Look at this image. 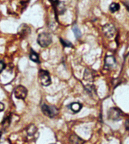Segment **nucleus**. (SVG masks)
<instances>
[{
  "label": "nucleus",
  "mask_w": 129,
  "mask_h": 144,
  "mask_svg": "<svg viewBox=\"0 0 129 144\" xmlns=\"http://www.w3.org/2000/svg\"><path fill=\"white\" fill-rule=\"evenodd\" d=\"M4 68H5V64H4V63L3 62L0 61V73L4 70Z\"/></svg>",
  "instance_id": "dca6fc26"
},
{
  "label": "nucleus",
  "mask_w": 129,
  "mask_h": 144,
  "mask_svg": "<svg viewBox=\"0 0 129 144\" xmlns=\"http://www.w3.org/2000/svg\"><path fill=\"white\" fill-rule=\"evenodd\" d=\"M61 42L62 43V44L64 47H73V44L69 42L68 40H63V39L61 38Z\"/></svg>",
  "instance_id": "2eb2a0df"
},
{
  "label": "nucleus",
  "mask_w": 129,
  "mask_h": 144,
  "mask_svg": "<svg viewBox=\"0 0 129 144\" xmlns=\"http://www.w3.org/2000/svg\"><path fill=\"white\" fill-rule=\"evenodd\" d=\"M4 109V105L3 103H2L1 102H0V112H3Z\"/></svg>",
  "instance_id": "a211bd4d"
},
{
  "label": "nucleus",
  "mask_w": 129,
  "mask_h": 144,
  "mask_svg": "<svg viewBox=\"0 0 129 144\" xmlns=\"http://www.w3.org/2000/svg\"><path fill=\"white\" fill-rule=\"evenodd\" d=\"M116 65V61L113 56L108 55L106 56L105 59V66L104 68L106 70H110Z\"/></svg>",
  "instance_id": "6e6552de"
},
{
  "label": "nucleus",
  "mask_w": 129,
  "mask_h": 144,
  "mask_svg": "<svg viewBox=\"0 0 129 144\" xmlns=\"http://www.w3.org/2000/svg\"><path fill=\"white\" fill-rule=\"evenodd\" d=\"M30 58L33 61L36 63H39V57L37 53H35L34 51H31L30 55Z\"/></svg>",
  "instance_id": "f8f14e48"
},
{
  "label": "nucleus",
  "mask_w": 129,
  "mask_h": 144,
  "mask_svg": "<svg viewBox=\"0 0 129 144\" xmlns=\"http://www.w3.org/2000/svg\"><path fill=\"white\" fill-rule=\"evenodd\" d=\"M37 42L42 47H47L52 43V37L47 33H42L38 35Z\"/></svg>",
  "instance_id": "f03ea898"
},
{
  "label": "nucleus",
  "mask_w": 129,
  "mask_h": 144,
  "mask_svg": "<svg viewBox=\"0 0 129 144\" xmlns=\"http://www.w3.org/2000/svg\"><path fill=\"white\" fill-rule=\"evenodd\" d=\"M42 111L45 115L50 118H54L59 113V110L56 107L54 106L47 105L46 104H43L42 106Z\"/></svg>",
  "instance_id": "f257e3e1"
},
{
  "label": "nucleus",
  "mask_w": 129,
  "mask_h": 144,
  "mask_svg": "<svg viewBox=\"0 0 129 144\" xmlns=\"http://www.w3.org/2000/svg\"><path fill=\"white\" fill-rule=\"evenodd\" d=\"M120 9V5L118 3H113L110 4L109 6V10L112 13H115V12L117 11Z\"/></svg>",
  "instance_id": "ddd939ff"
},
{
  "label": "nucleus",
  "mask_w": 129,
  "mask_h": 144,
  "mask_svg": "<svg viewBox=\"0 0 129 144\" xmlns=\"http://www.w3.org/2000/svg\"><path fill=\"white\" fill-rule=\"evenodd\" d=\"M85 79L86 81H92L93 80V76L91 75V73H90L89 70H86L85 72Z\"/></svg>",
  "instance_id": "4468645a"
},
{
  "label": "nucleus",
  "mask_w": 129,
  "mask_h": 144,
  "mask_svg": "<svg viewBox=\"0 0 129 144\" xmlns=\"http://www.w3.org/2000/svg\"><path fill=\"white\" fill-rule=\"evenodd\" d=\"M108 116L109 120L114 121H118L121 119V112L119 109L117 108H112L109 109Z\"/></svg>",
  "instance_id": "39448f33"
},
{
  "label": "nucleus",
  "mask_w": 129,
  "mask_h": 144,
  "mask_svg": "<svg viewBox=\"0 0 129 144\" xmlns=\"http://www.w3.org/2000/svg\"><path fill=\"white\" fill-rule=\"evenodd\" d=\"M115 27L112 24H106L103 27V32L105 36H106L107 38H112L114 37L115 34Z\"/></svg>",
  "instance_id": "423d86ee"
},
{
  "label": "nucleus",
  "mask_w": 129,
  "mask_h": 144,
  "mask_svg": "<svg viewBox=\"0 0 129 144\" xmlns=\"http://www.w3.org/2000/svg\"><path fill=\"white\" fill-rule=\"evenodd\" d=\"M70 108L74 113H78L82 108V104L79 103H73L70 104Z\"/></svg>",
  "instance_id": "9d476101"
},
{
  "label": "nucleus",
  "mask_w": 129,
  "mask_h": 144,
  "mask_svg": "<svg viewBox=\"0 0 129 144\" xmlns=\"http://www.w3.org/2000/svg\"><path fill=\"white\" fill-rule=\"evenodd\" d=\"M125 128L127 129V131L129 132V120H127V121H125Z\"/></svg>",
  "instance_id": "f3484780"
},
{
  "label": "nucleus",
  "mask_w": 129,
  "mask_h": 144,
  "mask_svg": "<svg viewBox=\"0 0 129 144\" xmlns=\"http://www.w3.org/2000/svg\"><path fill=\"white\" fill-rule=\"evenodd\" d=\"M73 31L74 32L75 37L76 38H79L81 36V32L80 30L78 28V27L77 25H74L73 27Z\"/></svg>",
  "instance_id": "9b49d317"
},
{
  "label": "nucleus",
  "mask_w": 129,
  "mask_h": 144,
  "mask_svg": "<svg viewBox=\"0 0 129 144\" xmlns=\"http://www.w3.org/2000/svg\"><path fill=\"white\" fill-rule=\"evenodd\" d=\"M70 142L71 144H83L84 140L76 135H72L70 137Z\"/></svg>",
  "instance_id": "1a4fd4ad"
},
{
  "label": "nucleus",
  "mask_w": 129,
  "mask_h": 144,
  "mask_svg": "<svg viewBox=\"0 0 129 144\" xmlns=\"http://www.w3.org/2000/svg\"><path fill=\"white\" fill-rule=\"evenodd\" d=\"M38 79L40 83L43 86H48L51 84V79L49 72L45 70H40L38 72Z\"/></svg>",
  "instance_id": "7ed1b4c3"
},
{
  "label": "nucleus",
  "mask_w": 129,
  "mask_h": 144,
  "mask_svg": "<svg viewBox=\"0 0 129 144\" xmlns=\"http://www.w3.org/2000/svg\"><path fill=\"white\" fill-rule=\"evenodd\" d=\"M50 3H52L54 8V11L57 14L62 15L65 12L66 8L62 1H50Z\"/></svg>",
  "instance_id": "0eeeda50"
},
{
  "label": "nucleus",
  "mask_w": 129,
  "mask_h": 144,
  "mask_svg": "<svg viewBox=\"0 0 129 144\" xmlns=\"http://www.w3.org/2000/svg\"><path fill=\"white\" fill-rule=\"evenodd\" d=\"M14 95L16 98L24 100L27 96V89L25 87L19 85L14 90Z\"/></svg>",
  "instance_id": "20e7f679"
}]
</instances>
